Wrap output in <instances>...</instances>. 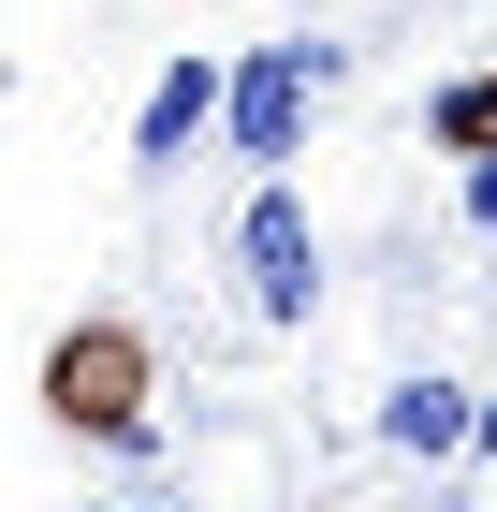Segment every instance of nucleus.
I'll use <instances>...</instances> for the list:
<instances>
[{"instance_id":"obj_3","label":"nucleus","mask_w":497,"mask_h":512,"mask_svg":"<svg viewBox=\"0 0 497 512\" xmlns=\"http://www.w3.org/2000/svg\"><path fill=\"white\" fill-rule=\"evenodd\" d=\"M234 293H249L264 337H307L322 322V220H307L293 176H249V205H234Z\"/></svg>"},{"instance_id":"obj_4","label":"nucleus","mask_w":497,"mask_h":512,"mask_svg":"<svg viewBox=\"0 0 497 512\" xmlns=\"http://www.w3.org/2000/svg\"><path fill=\"white\" fill-rule=\"evenodd\" d=\"M220 103H234V59L220 44H176V59L147 74V103H132V191H176L191 147L220 132Z\"/></svg>"},{"instance_id":"obj_8","label":"nucleus","mask_w":497,"mask_h":512,"mask_svg":"<svg viewBox=\"0 0 497 512\" xmlns=\"http://www.w3.org/2000/svg\"><path fill=\"white\" fill-rule=\"evenodd\" d=\"M468 454H483V469H497V381H483V439H468Z\"/></svg>"},{"instance_id":"obj_9","label":"nucleus","mask_w":497,"mask_h":512,"mask_svg":"<svg viewBox=\"0 0 497 512\" xmlns=\"http://www.w3.org/2000/svg\"><path fill=\"white\" fill-rule=\"evenodd\" d=\"M103 512H176V498H103Z\"/></svg>"},{"instance_id":"obj_1","label":"nucleus","mask_w":497,"mask_h":512,"mask_svg":"<svg viewBox=\"0 0 497 512\" xmlns=\"http://www.w3.org/2000/svg\"><path fill=\"white\" fill-rule=\"evenodd\" d=\"M44 425L59 439H88V454H161V352H147V322L132 308H88V322H59L44 337Z\"/></svg>"},{"instance_id":"obj_7","label":"nucleus","mask_w":497,"mask_h":512,"mask_svg":"<svg viewBox=\"0 0 497 512\" xmlns=\"http://www.w3.org/2000/svg\"><path fill=\"white\" fill-rule=\"evenodd\" d=\"M454 220H468V235H497V161H468V191H454Z\"/></svg>"},{"instance_id":"obj_6","label":"nucleus","mask_w":497,"mask_h":512,"mask_svg":"<svg viewBox=\"0 0 497 512\" xmlns=\"http://www.w3.org/2000/svg\"><path fill=\"white\" fill-rule=\"evenodd\" d=\"M424 147H439V161H497V59H483V74H454L439 103H424Z\"/></svg>"},{"instance_id":"obj_5","label":"nucleus","mask_w":497,"mask_h":512,"mask_svg":"<svg viewBox=\"0 0 497 512\" xmlns=\"http://www.w3.org/2000/svg\"><path fill=\"white\" fill-rule=\"evenodd\" d=\"M366 425H381L395 469H454L468 439H483V395H468L454 366H410V381H381V410H366Z\"/></svg>"},{"instance_id":"obj_2","label":"nucleus","mask_w":497,"mask_h":512,"mask_svg":"<svg viewBox=\"0 0 497 512\" xmlns=\"http://www.w3.org/2000/svg\"><path fill=\"white\" fill-rule=\"evenodd\" d=\"M351 88V44L337 30H278V44H249L234 59V103H220V147L249 161V176H293L307 161V118Z\"/></svg>"}]
</instances>
